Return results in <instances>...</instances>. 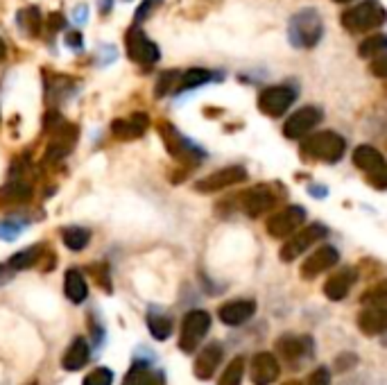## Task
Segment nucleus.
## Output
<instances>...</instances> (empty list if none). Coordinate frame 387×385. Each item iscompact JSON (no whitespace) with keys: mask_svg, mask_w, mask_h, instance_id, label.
<instances>
[{"mask_svg":"<svg viewBox=\"0 0 387 385\" xmlns=\"http://www.w3.org/2000/svg\"><path fill=\"white\" fill-rule=\"evenodd\" d=\"M324 34V23L317 9H302L290 19L288 39L295 48H313Z\"/></svg>","mask_w":387,"mask_h":385,"instance_id":"nucleus-1","label":"nucleus"},{"mask_svg":"<svg viewBox=\"0 0 387 385\" xmlns=\"http://www.w3.org/2000/svg\"><path fill=\"white\" fill-rule=\"evenodd\" d=\"M344 150H346V143L342 136L335 132H315L304 141V152L313 159L327 161V164L340 161Z\"/></svg>","mask_w":387,"mask_h":385,"instance_id":"nucleus-2","label":"nucleus"},{"mask_svg":"<svg viewBox=\"0 0 387 385\" xmlns=\"http://www.w3.org/2000/svg\"><path fill=\"white\" fill-rule=\"evenodd\" d=\"M342 23L351 32H367L373 28H381L385 23V9L378 0H365L356 7L342 14Z\"/></svg>","mask_w":387,"mask_h":385,"instance_id":"nucleus-3","label":"nucleus"},{"mask_svg":"<svg viewBox=\"0 0 387 385\" xmlns=\"http://www.w3.org/2000/svg\"><path fill=\"white\" fill-rule=\"evenodd\" d=\"M208 329H211V315L206 310L195 308L191 313H186L181 322V333H179V349L184 354H193L199 347V342L204 340Z\"/></svg>","mask_w":387,"mask_h":385,"instance_id":"nucleus-4","label":"nucleus"},{"mask_svg":"<svg viewBox=\"0 0 387 385\" xmlns=\"http://www.w3.org/2000/svg\"><path fill=\"white\" fill-rule=\"evenodd\" d=\"M274 347H277V354L290 365H302L315 352V342L310 335H295V333L281 335Z\"/></svg>","mask_w":387,"mask_h":385,"instance_id":"nucleus-5","label":"nucleus"},{"mask_svg":"<svg viewBox=\"0 0 387 385\" xmlns=\"http://www.w3.org/2000/svg\"><path fill=\"white\" fill-rule=\"evenodd\" d=\"M164 139H166V145H168V152L184 161V164H199V161L204 159V150L199 147L197 143H193L191 139H186V136L174 127V125H164Z\"/></svg>","mask_w":387,"mask_h":385,"instance_id":"nucleus-6","label":"nucleus"},{"mask_svg":"<svg viewBox=\"0 0 387 385\" xmlns=\"http://www.w3.org/2000/svg\"><path fill=\"white\" fill-rule=\"evenodd\" d=\"M327 233H329V229L324 225H308L302 231L290 233L292 238L281 247V258L285 260V263H290V260H295L297 256H302L306 250H310V247H313L317 241L327 238Z\"/></svg>","mask_w":387,"mask_h":385,"instance_id":"nucleus-7","label":"nucleus"},{"mask_svg":"<svg viewBox=\"0 0 387 385\" xmlns=\"http://www.w3.org/2000/svg\"><path fill=\"white\" fill-rule=\"evenodd\" d=\"M304 220L306 211L302 206H285L267 220V233L274 238H288L290 233L304 225Z\"/></svg>","mask_w":387,"mask_h":385,"instance_id":"nucleus-8","label":"nucleus"},{"mask_svg":"<svg viewBox=\"0 0 387 385\" xmlns=\"http://www.w3.org/2000/svg\"><path fill=\"white\" fill-rule=\"evenodd\" d=\"M127 53L136 64H143V66L154 64L161 57L157 43L149 39L141 28H132L127 32Z\"/></svg>","mask_w":387,"mask_h":385,"instance_id":"nucleus-9","label":"nucleus"},{"mask_svg":"<svg viewBox=\"0 0 387 385\" xmlns=\"http://www.w3.org/2000/svg\"><path fill=\"white\" fill-rule=\"evenodd\" d=\"M295 97H297V93L292 89H288V86H270V89L260 91L258 109L267 116H281L292 107Z\"/></svg>","mask_w":387,"mask_h":385,"instance_id":"nucleus-10","label":"nucleus"},{"mask_svg":"<svg viewBox=\"0 0 387 385\" xmlns=\"http://www.w3.org/2000/svg\"><path fill=\"white\" fill-rule=\"evenodd\" d=\"M245 179H247V170L243 166H227L222 170L211 172V175L204 179H199L195 189L199 193H216L222 189H229V186H233V184H240Z\"/></svg>","mask_w":387,"mask_h":385,"instance_id":"nucleus-11","label":"nucleus"},{"mask_svg":"<svg viewBox=\"0 0 387 385\" xmlns=\"http://www.w3.org/2000/svg\"><path fill=\"white\" fill-rule=\"evenodd\" d=\"M354 164L360 170L369 172L371 177H376V186H378V189H385V159H383V154L376 150V147H371V145H360V147H356Z\"/></svg>","mask_w":387,"mask_h":385,"instance_id":"nucleus-12","label":"nucleus"},{"mask_svg":"<svg viewBox=\"0 0 387 385\" xmlns=\"http://www.w3.org/2000/svg\"><path fill=\"white\" fill-rule=\"evenodd\" d=\"M319 120H322V111L317 107H304L295 111V114L285 120L283 134L288 136V139H302V136H306L315 125H319Z\"/></svg>","mask_w":387,"mask_h":385,"instance_id":"nucleus-13","label":"nucleus"},{"mask_svg":"<svg viewBox=\"0 0 387 385\" xmlns=\"http://www.w3.org/2000/svg\"><path fill=\"white\" fill-rule=\"evenodd\" d=\"M281 374V365L274 354L270 352H260L252 358V367H249V379L254 385H270L279 379Z\"/></svg>","mask_w":387,"mask_h":385,"instance_id":"nucleus-14","label":"nucleus"},{"mask_svg":"<svg viewBox=\"0 0 387 385\" xmlns=\"http://www.w3.org/2000/svg\"><path fill=\"white\" fill-rule=\"evenodd\" d=\"M338 250H335L333 245H322L319 250H315L313 254H310L304 265H302V277L304 279H315L317 275H322V272L331 270L335 263H338Z\"/></svg>","mask_w":387,"mask_h":385,"instance_id":"nucleus-15","label":"nucleus"},{"mask_svg":"<svg viewBox=\"0 0 387 385\" xmlns=\"http://www.w3.org/2000/svg\"><path fill=\"white\" fill-rule=\"evenodd\" d=\"M256 313V302L254 300H233L218 308V317L222 325L227 327H240L247 320H252Z\"/></svg>","mask_w":387,"mask_h":385,"instance_id":"nucleus-16","label":"nucleus"},{"mask_svg":"<svg viewBox=\"0 0 387 385\" xmlns=\"http://www.w3.org/2000/svg\"><path fill=\"white\" fill-rule=\"evenodd\" d=\"M274 202H277V197L267 186H256V189L243 195V211L249 218H260L274 206Z\"/></svg>","mask_w":387,"mask_h":385,"instance_id":"nucleus-17","label":"nucleus"},{"mask_svg":"<svg viewBox=\"0 0 387 385\" xmlns=\"http://www.w3.org/2000/svg\"><path fill=\"white\" fill-rule=\"evenodd\" d=\"M222 356H224L222 344H218V342L206 344V349H202V352H199V356L195 358V365H193L195 376L199 381H208L211 376L216 374L218 365L222 363Z\"/></svg>","mask_w":387,"mask_h":385,"instance_id":"nucleus-18","label":"nucleus"},{"mask_svg":"<svg viewBox=\"0 0 387 385\" xmlns=\"http://www.w3.org/2000/svg\"><path fill=\"white\" fill-rule=\"evenodd\" d=\"M358 327L365 335H378L387 329L385 304H369L358 313Z\"/></svg>","mask_w":387,"mask_h":385,"instance_id":"nucleus-19","label":"nucleus"},{"mask_svg":"<svg viewBox=\"0 0 387 385\" xmlns=\"http://www.w3.org/2000/svg\"><path fill=\"white\" fill-rule=\"evenodd\" d=\"M354 283H356V270H349V268L340 270L324 283V295H327L331 302H342Z\"/></svg>","mask_w":387,"mask_h":385,"instance_id":"nucleus-20","label":"nucleus"},{"mask_svg":"<svg viewBox=\"0 0 387 385\" xmlns=\"http://www.w3.org/2000/svg\"><path fill=\"white\" fill-rule=\"evenodd\" d=\"M89 358H91L89 342L84 338H75L68 349L64 352V356H61V367L68 371H80L82 367H86Z\"/></svg>","mask_w":387,"mask_h":385,"instance_id":"nucleus-21","label":"nucleus"},{"mask_svg":"<svg viewBox=\"0 0 387 385\" xmlns=\"http://www.w3.org/2000/svg\"><path fill=\"white\" fill-rule=\"evenodd\" d=\"M122 385H166L164 374L152 367H147L145 363H134L132 369L127 371Z\"/></svg>","mask_w":387,"mask_h":385,"instance_id":"nucleus-22","label":"nucleus"},{"mask_svg":"<svg viewBox=\"0 0 387 385\" xmlns=\"http://www.w3.org/2000/svg\"><path fill=\"white\" fill-rule=\"evenodd\" d=\"M145 130H147V116L145 114H134L129 120H114V125H111L114 136H118V139H122V141L139 139Z\"/></svg>","mask_w":387,"mask_h":385,"instance_id":"nucleus-23","label":"nucleus"},{"mask_svg":"<svg viewBox=\"0 0 387 385\" xmlns=\"http://www.w3.org/2000/svg\"><path fill=\"white\" fill-rule=\"evenodd\" d=\"M64 290H66V297L73 304H82L86 300V295H89V285H86V281H84L80 270H68L66 272Z\"/></svg>","mask_w":387,"mask_h":385,"instance_id":"nucleus-24","label":"nucleus"},{"mask_svg":"<svg viewBox=\"0 0 387 385\" xmlns=\"http://www.w3.org/2000/svg\"><path fill=\"white\" fill-rule=\"evenodd\" d=\"M32 197V186L28 181H11L0 191V204H23Z\"/></svg>","mask_w":387,"mask_h":385,"instance_id":"nucleus-25","label":"nucleus"},{"mask_svg":"<svg viewBox=\"0 0 387 385\" xmlns=\"http://www.w3.org/2000/svg\"><path fill=\"white\" fill-rule=\"evenodd\" d=\"M43 256V247L41 245H32V247H28V250H21V252H16L14 256L9 258V268L11 270H28V268H32V265H36L39 263V258Z\"/></svg>","mask_w":387,"mask_h":385,"instance_id":"nucleus-26","label":"nucleus"},{"mask_svg":"<svg viewBox=\"0 0 387 385\" xmlns=\"http://www.w3.org/2000/svg\"><path fill=\"white\" fill-rule=\"evenodd\" d=\"M147 329L152 333L154 340H168L172 333V317L164 315V313H149L147 315Z\"/></svg>","mask_w":387,"mask_h":385,"instance_id":"nucleus-27","label":"nucleus"},{"mask_svg":"<svg viewBox=\"0 0 387 385\" xmlns=\"http://www.w3.org/2000/svg\"><path fill=\"white\" fill-rule=\"evenodd\" d=\"M61 238H64V245L68 247V250L82 252L84 247L89 245L91 233H89V229H84V227H66L64 231H61Z\"/></svg>","mask_w":387,"mask_h":385,"instance_id":"nucleus-28","label":"nucleus"},{"mask_svg":"<svg viewBox=\"0 0 387 385\" xmlns=\"http://www.w3.org/2000/svg\"><path fill=\"white\" fill-rule=\"evenodd\" d=\"M245 367H247L245 356H235L231 363L224 367L218 385H240L243 383V376H245Z\"/></svg>","mask_w":387,"mask_h":385,"instance_id":"nucleus-29","label":"nucleus"},{"mask_svg":"<svg viewBox=\"0 0 387 385\" xmlns=\"http://www.w3.org/2000/svg\"><path fill=\"white\" fill-rule=\"evenodd\" d=\"M385 51H387V36H383V34L369 36V39H365L358 48L360 57H365V59H376V57L385 55Z\"/></svg>","mask_w":387,"mask_h":385,"instance_id":"nucleus-30","label":"nucleus"},{"mask_svg":"<svg viewBox=\"0 0 387 385\" xmlns=\"http://www.w3.org/2000/svg\"><path fill=\"white\" fill-rule=\"evenodd\" d=\"M213 80V73H208L204 68H191L186 70L184 75H179V89H195V86H202L206 82Z\"/></svg>","mask_w":387,"mask_h":385,"instance_id":"nucleus-31","label":"nucleus"},{"mask_svg":"<svg viewBox=\"0 0 387 385\" xmlns=\"http://www.w3.org/2000/svg\"><path fill=\"white\" fill-rule=\"evenodd\" d=\"M18 21H21V28L28 32L30 36H36L43 26V19L39 14V9L36 7H28V9H23L21 14H18Z\"/></svg>","mask_w":387,"mask_h":385,"instance_id":"nucleus-32","label":"nucleus"},{"mask_svg":"<svg viewBox=\"0 0 387 385\" xmlns=\"http://www.w3.org/2000/svg\"><path fill=\"white\" fill-rule=\"evenodd\" d=\"M111 383H114V371L109 367H97L91 374H86L82 385H111Z\"/></svg>","mask_w":387,"mask_h":385,"instance_id":"nucleus-33","label":"nucleus"},{"mask_svg":"<svg viewBox=\"0 0 387 385\" xmlns=\"http://www.w3.org/2000/svg\"><path fill=\"white\" fill-rule=\"evenodd\" d=\"M179 82V73H161L159 84H157V95H166L170 93V89H174V84Z\"/></svg>","mask_w":387,"mask_h":385,"instance_id":"nucleus-34","label":"nucleus"},{"mask_svg":"<svg viewBox=\"0 0 387 385\" xmlns=\"http://www.w3.org/2000/svg\"><path fill=\"white\" fill-rule=\"evenodd\" d=\"M21 231H23V225H18L14 220L0 222V241H16Z\"/></svg>","mask_w":387,"mask_h":385,"instance_id":"nucleus-35","label":"nucleus"},{"mask_svg":"<svg viewBox=\"0 0 387 385\" xmlns=\"http://www.w3.org/2000/svg\"><path fill=\"white\" fill-rule=\"evenodd\" d=\"M91 275L95 277V281L102 285V290L105 292H111V279H109V268L105 263H100L97 268L91 265Z\"/></svg>","mask_w":387,"mask_h":385,"instance_id":"nucleus-36","label":"nucleus"},{"mask_svg":"<svg viewBox=\"0 0 387 385\" xmlns=\"http://www.w3.org/2000/svg\"><path fill=\"white\" fill-rule=\"evenodd\" d=\"M358 363V358L356 354H340L338 358H335V363H333V369L338 371V374H344V371H349L354 365Z\"/></svg>","mask_w":387,"mask_h":385,"instance_id":"nucleus-37","label":"nucleus"},{"mask_svg":"<svg viewBox=\"0 0 387 385\" xmlns=\"http://www.w3.org/2000/svg\"><path fill=\"white\" fill-rule=\"evenodd\" d=\"M331 383V371L329 367H317L308 379V385H329Z\"/></svg>","mask_w":387,"mask_h":385,"instance_id":"nucleus-38","label":"nucleus"},{"mask_svg":"<svg viewBox=\"0 0 387 385\" xmlns=\"http://www.w3.org/2000/svg\"><path fill=\"white\" fill-rule=\"evenodd\" d=\"M100 57H102V59H100L97 64L100 66H107V64H111V61H116L118 51H116L114 46H102V48H100Z\"/></svg>","mask_w":387,"mask_h":385,"instance_id":"nucleus-39","label":"nucleus"},{"mask_svg":"<svg viewBox=\"0 0 387 385\" xmlns=\"http://www.w3.org/2000/svg\"><path fill=\"white\" fill-rule=\"evenodd\" d=\"M159 3H161V0H145V3L139 7V11H136V21H143L149 11H154L159 7Z\"/></svg>","mask_w":387,"mask_h":385,"instance_id":"nucleus-40","label":"nucleus"},{"mask_svg":"<svg viewBox=\"0 0 387 385\" xmlns=\"http://www.w3.org/2000/svg\"><path fill=\"white\" fill-rule=\"evenodd\" d=\"M86 19H89V7L86 5H80L73 9V21L75 23H86Z\"/></svg>","mask_w":387,"mask_h":385,"instance_id":"nucleus-41","label":"nucleus"},{"mask_svg":"<svg viewBox=\"0 0 387 385\" xmlns=\"http://www.w3.org/2000/svg\"><path fill=\"white\" fill-rule=\"evenodd\" d=\"M66 46L73 48V51H82V34H78V32L68 34L66 36Z\"/></svg>","mask_w":387,"mask_h":385,"instance_id":"nucleus-42","label":"nucleus"},{"mask_svg":"<svg viewBox=\"0 0 387 385\" xmlns=\"http://www.w3.org/2000/svg\"><path fill=\"white\" fill-rule=\"evenodd\" d=\"M376 59H378V61H376V64H371V70L376 73L378 78H385V75H387V73H385V57L381 55V57H376Z\"/></svg>","mask_w":387,"mask_h":385,"instance_id":"nucleus-43","label":"nucleus"},{"mask_svg":"<svg viewBox=\"0 0 387 385\" xmlns=\"http://www.w3.org/2000/svg\"><path fill=\"white\" fill-rule=\"evenodd\" d=\"M64 26H66V21H64V16H61V14L50 16V28H53V30H59V28H64Z\"/></svg>","mask_w":387,"mask_h":385,"instance_id":"nucleus-44","label":"nucleus"},{"mask_svg":"<svg viewBox=\"0 0 387 385\" xmlns=\"http://www.w3.org/2000/svg\"><path fill=\"white\" fill-rule=\"evenodd\" d=\"M308 193L315 195V197H324V195H327V189H317V186H310Z\"/></svg>","mask_w":387,"mask_h":385,"instance_id":"nucleus-45","label":"nucleus"},{"mask_svg":"<svg viewBox=\"0 0 387 385\" xmlns=\"http://www.w3.org/2000/svg\"><path fill=\"white\" fill-rule=\"evenodd\" d=\"M7 57V46H5V41L0 39V61H3Z\"/></svg>","mask_w":387,"mask_h":385,"instance_id":"nucleus-46","label":"nucleus"},{"mask_svg":"<svg viewBox=\"0 0 387 385\" xmlns=\"http://www.w3.org/2000/svg\"><path fill=\"white\" fill-rule=\"evenodd\" d=\"M283 385H304L302 381H297V379H292V381H285Z\"/></svg>","mask_w":387,"mask_h":385,"instance_id":"nucleus-47","label":"nucleus"},{"mask_svg":"<svg viewBox=\"0 0 387 385\" xmlns=\"http://www.w3.org/2000/svg\"><path fill=\"white\" fill-rule=\"evenodd\" d=\"M109 5H111V0H102V9H105V11L109 9Z\"/></svg>","mask_w":387,"mask_h":385,"instance_id":"nucleus-48","label":"nucleus"},{"mask_svg":"<svg viewBox=\"0 0 387 385\" xmlns=\"http://www.w3.org/2000/svg\"><path fill=\"white\" fill-rule=\"evenodd\" d=\"M335 3H351V0H335Z\"/></svg>","mask_w":387,"mask_h":385,"instance_id":"nucleus-49","label":"nucleus"}]
</instances>
